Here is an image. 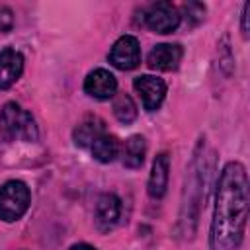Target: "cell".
<instances>
[{"mask_svg":"<svg viewBox=\"0 0 250 250\" xmlns=\"http://www.w3.org/2000/svg\"><path fill=\"white\" fill-rule=\"evenodd\" d=\"M248 219V174L242 162L230 160L223 166L217 191L215 209L209 229L211 250H238L244 240Z\"/></svg>","mask_w":250,"mask_h":250,"instance_id":"cell-1","label":"cell"},{"mask_svg":"<svg viewBox=\"0 0 250 250\" xmlns=\"http://www.w3.org/2000/svg\"><path fill=\"white\" fill-rule=\"evenodd\" d=\"M213 158L205 154V143H199L189 166L186 170V182H184V195H182V205H180V217H178V229L180 234L186 238H191L197 229L199 221V211L205 199V188L209 180V170H211Z\"/></svg>","mask_w":250,"mask_h":250,"instance_id":"cell-2","label":"cell"},{"mask_svg":"<svg viewBox=\"0 0 250 250\" xmlns=\"http://www.w3.org/2000/svg\"><path fill=\"white\" fill-rule=\"evenodd\" d=\"M0 135L6 141H27L33 143L39 137L35 119L20 104L8 102L0 109Z\"/></svg>","mask_w":250,"mask_h":250,"instance_id":"cell-3","label":"cell"},{"mask_svg":"<svg viewBox=\"0 0 250 250\" xmlns=\"http://www.w3.org/2000/svg\"><path fill=\"white\" fill-rule=\"evenodd\" d=\"M31 203L29 188L21 180H10L0 188V219L14 223L25 215Z\"/></svg>","mask_w":250,"mask_h":250,"instance_id":"cell-4","label":"cell"},{"mask_svg":"<svg viewBox=\"0 0 250 250\" xmlns=\"http://www.w3.org/2000/svg\"><path fill=\"white\" fill-rule=\"evenodd\" d=\"M182 14L172 2H154L145 12V23L154 33H172L178 29Z\"/></svg>","mask_w":250,"mask_h":250,"instance_id":"cell-5","label":"cell"},{"mask_svg":"<svg viewBox=\"0 0 250 250\" xmlns=\"http://www.w3.org/2000/svg\"><path fill=\"white\" fill-rule=\"evenodd\" d=\"M107 59H109V62H111L115 68H119V70H133V68H137L139 62H141L139 39L133 37V35H121V37L113 43V47H111Z\"/></svg>","mask_w":250,"mask_h":250,"instance_id":"cell-6","label":"cell"},{"mask_svg":"<svg viewBox=\"0 0 250 250\" xmlns=\"http://www.w3.org/2000/svg\"><path fill=\"white\" fill-rule=\"evenodd\" d=\"M133 88L143 100V105L146 111H154L160 107L166 96V82L152 74H141L133 80Z\"/></svg>","mask_w":250,"mask_h":250,"instance_id":"cell-7","label":"cell"},{"mask_svg":"<svg viewBox=\"0 0 250 250\" xmlns=\"http://www.w3.org/2000/svg\"><path fill=\"white\" fill-rule=\"evenodd\" d=\"M184 57V49L178 43H160L154 45L146 57V64L152 70H176Z\"/></svg>","mask_w":250,"mask_h":250,"instance_id":"cell-8","label":"cell"},{"mask_svg":"<svg viewBox=\"0 0 250 250\" xmlns=\"http://www.w3.org/2000/svg\"><path fill=\"white\" fill-rule=\"evenodd\" d=\"M84 92L96 100H109L117 94V80L105 68H96L84 78Z\"/></svg>","mask_w":250,"mask_h":250,"instance_id":"cell-9","label":"cell"},{"mask_svg":"<svg viewBox=\"0 0 250 250\" xmlns=\"http://www.w3.org/2000/svg\"><path fill=\"white\" fill-rule=\"evenodd\" d=\"M121 215V199L115 193H102L96 201V227L102 232H107L109 229H113L119 221Z\"/></svg>","mask_w":250,"mask_h":250,"instance_id":"cell-10","label":"cell"},{"mask_svg":"<svg viewBox=\"0 0 250 250\" xmlns=\"http://www.w3.org/2000/svg\"><path fill=\"white\" fill-rule=\"evenodd\" d=\"M23 72V57L20 51L6 47L0 51V90L10 88Z\"/></svg>","mask_w":250,"mask_h":250,"instance_id":"cell-11","label":"cell"},{"mask_svg":"<svg viewBox=\"0 0 250 250\" xmlns=\"http://www.w3.org/2000/svg\"><path fill=\"white\" fill-rule=\"evenodd\" d=\"M168 172H170V158L166 152L156 154L152 168H150V176H148V195L152 199H162L168 188Z\"/></svg>","mask_w":250,"mask_h":250,"instance_id":"cell-12","label":"cell"},{"mask_svg":"<svg viewBox=\"0 0 250 250\" xmlns=\"http://www.w3.org/2000/svg\"><path fill=\"white\" fill-rule=\"evenodd\" d=\"M102 133H105V125L100 117H86L82 123L76 125L74 133H72V139H74V145L76 146H90Z\"/></svg>","mask_w":250,"mask_h":250,"instance_id":"cell-13","label":"cell"},{"mask_svg":"<svg viewBox=\"0 0 250 250\" xmlns=\"http://www.w3.org/2000/svg\"><path fill=\"white\" fill-rule=\"evenodd\" d=\"M90 150H92V156L98 160V162H113L115 156L119 154V141L117 137L109 135V133H102L92 145H90Z\"/></svg>","mask_w":250,"mask_h":250,"instance_id":"cell-14","label":"cell"},{"mask_svg":"<svg viewBox=\"0 0 250 250\" xmlns=\"http://www.w3.org/2000/svg\"><path fill=\"white\" fill-rule=\"evenodd\" d=\"M146 154V141L143 135H131L123 145V166L125 168H139L145 162Z\"/></svg>","mask_w":250,"mask_h":250,"instance_id":"cell-15","label":"cell"},{"mask_svg":"<svg viewBox=\"0 0 250 250\" xmlns=\"http://www.w3.org/2000/svg\"><path fill=\"white\" fill-rule=\"evenodd\" d=\"M113 115L119 123L129 125L137 119V105L129 94H115L113 96Z\"/></svg>","mask_w":250,"mask_h":250,"instance_id":"cell-16","label":"cell"},{"mask_svg":"<svg viewBox=\"0 0 250 250\" xmlns=\"http://www.w3.org/2000/svg\"><path fill=\"white\" fill-rule=\"evenodd\" d=\"M184 16L191 25H197L205 16V6L199 2H188L184 6Z\"/></svg>","mask_w":250,"mask_h":250,"instance_id":"cell-17","label":"cell"},{"mask_svg":"<svg viewBox=\"0 0 250 250\" xmlns=\"http://www.w3.org/2000/svg\"><path fill=\"white\" fill-rule=\"evenodd\" d=\"M14 27V12L8 6H0V33H8Z\"/></svg>","mask_w":250,"mask_h":250,"instance_id":"cell-18","label":"cell"},{"mask_svg":"<svg viewBox=\"0 0 250 250\" xmlns=\"http://www.w3.org/2000/svg\"><path fill=\"white\" fill-rule=\"evenodd\" d=\"M248 10H250V4L246 2L242 8V35L244 37H248Z\"/></svg>","mask_w":250,"mask_h":250,"instance_id":"cell-19","label":"cell"},{"mask_svg":"<svg viewBox=\"0 0 250 250\" xmlns=\"http://www.w3.org/2000/svg\"><path fill=\"white\" fill-rule=\"evenodd\" d=\"M68 250H96V248H94V246H90V244H86V242H80V244L70 246Z\"/></svg>","mask_w":250,"mask_h":250,"instance_id":"cell-20","label":"cell"}]
</instances>
